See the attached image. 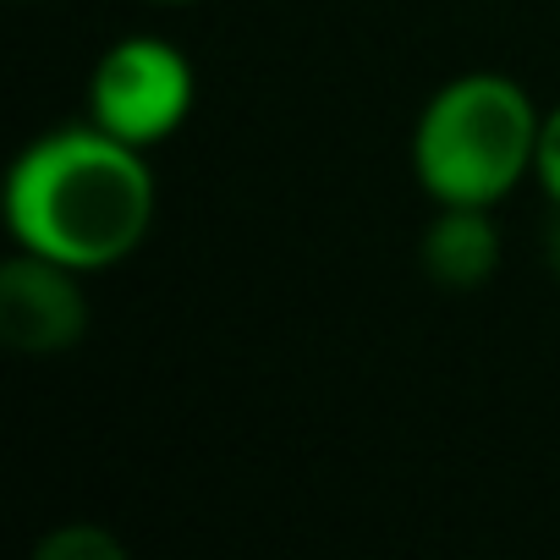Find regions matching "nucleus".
Returning <instances> with one entry per match:
<instances>
[{"instance_id":"obj_1","label":"nucleus","mask_w":560,"mask_h":560,"mask_svg":"<svg viewBox=\"0 0 560 560\" xmlns=\"http://www.w3.org/2000/svg\"><path fill=\"white\" fill-rule=\"evenodd\" d=\"M7 225L18 247H34L78 275L132 258L154 225V176L143 149L100 121L45 132L12 165Z\"/></svg>"},{"instance_id":"obj_2","label":"nucleus","mask_w":560,"mask_h":560,"mask_svg":"<svg viewBox=\"0 0 560 560\" xmlns=\"http://www.w3.org/2000/svg\"><path fill=\"white\" fill-rule=\"evenodd\" d=\"M538 127L527 89L505 72H467L445 83L412 132V171L434 203H500L538 160Z\"/></svg>"},{"instance_id":"obj_3","label":"nucleus","mask_w":560,"mask_h":560,"mask_svg":"<svg viewBox=\"0 0 560 560\" xmlns=\"http://www.w3.org/2000/svg\"><path fill=\"white\" fill-rule=\"evenodd\" d=\"M89 110L105 132L138 149L165 143L192 110V67L165 39H121L89 78Z\"/></svg>"},{"instance_id":"obj_4","label":"nucleus","mask_w":560,"mask_h":560,"mask_svg":"<svg viewBox=\"0 0 560 560\" xmlns=\"http://www.w3.org/2000/svg\"><path fill=\"white\" fill-rule=\"evenodd\" d=\"M89 330V303L78 292V269L23 247L0 264V336L28 358L72 352Z\"/></svg>"},{"instance_id":"obj_5","label":"nucleus","mask_w":560,"mask_h":560,"mask_svg":"<svg viewBox=\"0 0 560 560\" xmlns=\"http://www.w3.org/2000/svg\"><path fill=\"white\" fill-rule=\"evenodd\" d=\"M500 264V231L489 220V209L478 203H440V214L423 231V269L429 280L451 292H472L494 275Z\"/></svg>"},{"instance_id":"obj_6","label":"nucleus","mask_w":560,"mask_h":560,"mask_svg":"<svg viewBox=\"0 0 560 560\" xmlns=\"http://www.w3.org/2000/svg\"><path fill=\"white\" fill-rule=\"evenodd\" d=\"M121 538L89 522H67L50 538H39V560H121Z\"/></svg>"},{"instance_id":"obj_7","label":"nucleus","mask_w":560,"mask_h":560,"mask_svg":"<svg viewBox=\"0 0 560 560\" xmlns=\"http://www.w3.org/2000/svg\"><path fill=\"white\" fill-rule=\"evenodd\" d=\"M533 176H538V187L555 198V209H560V105L544 116V127H538V160H533Z\"/></svg>"},{"instance_id":"obj_8","label":"nucleus","mask_w":560,"mask_h":560,"mask_svg":"<svg viewBox=\"0 0 560 560\" xmlns=\"http://www.w3.org/2000/svg\"><path fill=\"white\" fill-rule=\"evenodd\" d=\"M549 258H555V269H560V220H555V231H549Z\"/></svg>"},{"instance_id":"obj_9","label":"nucleus","mask_w":560,"mask_h":560,"mask_svg":"<svg viewBox=\"0 0 560 560\" xmlns=\"http://www.w3.org/2000/svg\"><path fill=\"white\" fill-rule=\"evenodd\" d=\"M160 7H192V0H160Z\"/></svg>"}]
</instances>
